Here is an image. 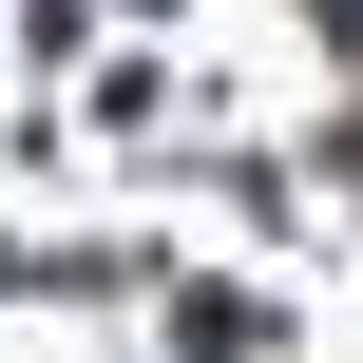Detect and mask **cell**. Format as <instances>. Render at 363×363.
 Masks as SVG:
<instances>
[{
	"label": "cell",
	"instance_id": "6da1fadb",
	"mask_svg": "<svg viewBox=\"0 0 363 363\" xmlns=\"http://www.w3.org/2000/svg\"><path fill=\"white\" fill-rule=\"evenodd\" d=\"M325 38H345V57H363V0H325Z\"/></svg>",
	"mask_w": 363,
	"mask_h": 363
}]
</instances>
